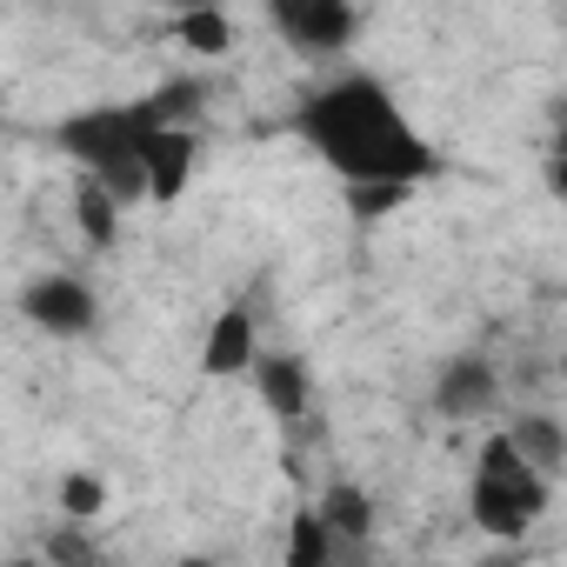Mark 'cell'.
I'll list each match as a JSON object with an SVG mask.
<instances>
[{"instance_id": "1", "label": "cell", "mask_w": 567, "mask_h": 567, "mask_svg": "<svg viewBox=\"0 0 567 567\" xmlns=\"http://www.w3.org/2000/svg\"><path fill=\"white\" fill-rule=\"evenodd\" d=\"M295 127L321 147V161L341 174V187H421L441 174V154L427 134L408 127L394 94L374 74H341L328 81Z\"/></svg>"}, {"instance_id": "2", "label": "cell", "mask_w": 567, "mask_h": 567, "mask_svg": "<svg viewBox=\"0 0 567 567\" xmlns=\"http://www.w3.org/2000/svg\"><path fill=\"white\" fill-rule=\"evenodd\" d=\"M467 514H474L481 534H501V540H520L547 514V481L520 461V447L507 441V427L481 441L474 487H467Z\"/></svg>"}, {"instance_id": "3", "label": "cell", "mask_w": 567, "mask_h": 567, "mask_svg": "<svg viewBox=\"0 0 567 567\" xmlns=\"http://www.w3.org/2000/svg\"><path fill=\"white\" fill-rule=\"evenodd\" d=\"M147 141H154V134H147V121H141L134 101H114V107L101 101V107H81V114L54 121V147H61L81 174H114V167L141 161Z\"/></svg>"}, {"instance_id": "4", "label": "cell", "mask_w": 567, "mask_h": 567, "mask_svg": "<svg viewBox=\"0 0 567 567\" xmlns=\"http://www.w3.org/2000/svg\"><path fill=\"white\" fill-rule=\"evenodd\" d=\"M21 321H34L48 341H81L101 321V295L87 288L81 274L48 267V274H34L28 288H21Z\"/></svg>"}, {"instance_id": "5", "label": "cell", "mask_w": 567, "mask_h": 567, "mask_svg": "<svg viewBox=\"0 0 567 567\" xmlns=\"http://www.w3.org/2000/svg\"><path fill=\"white\" fill-rule=\"evenodd\" d=\"M267 21L295 54H348L361 34V14L348 0H267Z\"/></svg>"}, {"instance_id": "6", "label": "cell", "mask_w": 567, "mask_h": 567, "mask_svg": "<svg viewBox=\"0 0 567 567\" xmlns=\"http://www.w3.org/2000/svg\"><path fill=\"white\" fill-rule=\"evenodd\" d=\"M494 408H501V374H494V361L454 354V361L434 374V414H441V421H481V414H494Z\"/></svg>"}, {"instance_id": "7", "label": "cell", "mask_w": 567, "mask_h": 567, "mask_svg": "<svg viewBox=\"0 0 567 567\" xmlns=\"http://www.w3.org/2000/svg\"><path fill=\"white\" fill-rule=\"evenodd\" d=\"M260 361V334H254V315L247 308H220L207 341H200V374L214 381H234V374H254Z\"/></svg>"}, {"instance_id": "8", "label": "cell", "mask_w": 567, "mask_h": 567, "mask_svg": "<svg viewBox=\"0 0 567 567\" xmlns=\"http://www.w3.org/2000/svg\"><path fill=\"white\" fill-rule=\"evenodd\" d=\"M247 381H254V394H260V408L274 421H301L308 401H315V374H308L301 354H260Z\"/></svg>"}, {"instance_id": "9", "label": "cell", "mask_w": 567, "mask_h": 567, "mask_svg": "<svg viewBox=\"0 0 567 567\" xmlns=\"http://www.w3.org/2000/svg\"><path fill=\"white\" fill-rule=\"evenodd\" d=\"M141 161H147V194L167 207V200H181V194H187V181H194L200 134H194V127H167V134H154V141L141 147Z\"/></svg>"}, {"instance_id": "10", "label": "cell", "mask_w": 567, "mask_h": 567, "mask_svg": "<svg viewBox=\"0 0 567 567\" xmlns=\"http://www.w3.org/2000/svg\"><path fill=\"white\" fill-rule=\"evenodd\" d=\"M121 214H127V207H121L94 174L74 181V227H81V240H87L94 254H114V247H121Z\"/></svg>"}, {"instance_id": "11", "label": "cell", "mask_w": 567, "mask_h": 567, "mask_svg": "<svg viewBox=\"0 0 567 567\" xmlns=\"http://www.w3.org/2000/svg\"><path fill=\"white\" fill-rule=\"evenodd\" d=\"M200 101H207V81L181 74V81H161L154 94H141L134 107H141V121H147V134H167V127H194Z\"/></svg>"}, {"instance_id": "12", "label": "cell", "mask_w": 567, "mask_h": 567, "mask_svg": "<svg viewBox=\"0 0 567 567\" xmlns=\"http://www.w3.org/2000/svg\"><path fill=\"white\" fill-rule=\"evenodd\" d=\"M507 441L520 447V461H527L540 481H554V474L567 467V427H560L554 414H520V421L507 427Z\"/></svg>"}, {"instance_id": "13", "label": "cell", "mask_w": 567, "mask_h": 567, "mask_svg": "<svg viewBox=\"0 0 567 567\" xmlns=\"http://www.w3.org/2000/svg\"><path fill=\"white\" fill-rule=\"evenodd\" d=\"M321 520L334 527V540H341V547H361V540L374 534V501H368L354 481H334V487L321 494Z\"/></svg>"}, {"instance_id": "14", "label": "cell", "mask_w": 567, "mask_h": 567, "mask_svg": "<svg viewBox=\"0 0 567 567\" xmlns=\"http://www.w3.org/2000/svg\"><path fill=\"white\" fill-rule=\"evenodd\" d=\"M334 554H341V540L321 520V507H301L288 527V567H334Z\"/></svg>"}, {"instance_id": "15", "label": "cell", "mask_w": 567, "mask_h": 567, "mask_svg": "<svg viewBox=\"0 0 567 567\" xmlns=\"http://www.w3.org/2000/svg\"><path fill=\"white\" fill-rule=\"evenodd\" d=\"M174 41H181L187 54H227V48H234V21H227L220 8H181V14H174Z\"/></svg>"}, {"instance_id": "16", "label": "cell", "mask_w": 567, "mask_h": 567, "mask_svg": "<svg viewBox=\"0 0 567 567\" xmlns=\"http://www.w3.org/2000/svg\"><path fill=\"white\" fill-rule=\"evenodd\" d=\"M54 501H61V514L68 520H101L107 514V481L101 474H61V487H54Z\"/></svg>"}, {"instance_id": "17", "label": "cell", "mask_w": 567, "mask_h": 567, "mask_svg": "<svg viewBox=\"0 0 567 567\" xmlns=\"http://www.w3.org/2000/svg\"><path fill=\"white\" fill-rule=\"evenodd\" d=\"M41 560H48V567H94L101 554H94V540H87V527H81V520H61V534H48Z\"/></svg>"}, {"instance_id": "18", "label": "cell", "mask_w": 567, "mask_h": 567, "mask_svg": "<svg viewBox=\"0 0 567 567\" xmlns=\"http://www.w3.org/2000/svg\"><path fill=\"white\" fill-rule=\"evenodd\" d=\"M341 194H348V214L354 220H388L394 207H408L414 187H341Z\"/></svg>"}, {"instance_id": "19", "label": "cell", "mask_w": 567, "mask_h": 567, "mask_svg": "<svg viewBox=\"0 0 567 567\" xmlns=\"http://www.w3.org/2000/svg\"><path fill=\"white\" fill-rule=\"evenodd\" d=\"M547 194L567 200V141H554V154H547Z\"/></svg>"}, {"instance_id": "20", "label": "cell", "mask_w": 567, "mask_h": 567, "mask_svg": "<svg viewBox=\"0 0 567 567\" xmlns=\"http://www.w3.org/2000/svg\"><path fill=\"white\" fill-rule=\"evenodd\" d=\"M174 567H220V560H207V554H187V560H174Z\"/></svg>"}, {"instance_id": "21", "label": "cell", "mask_w": 567, "mask_h": 567, "mask_svg": "<svg viewBox=\"0 0 567 567\" xmlns=\"http://www.w3.org/2000/svg\"><path fill=\"white\" fill-rule=\"evenodd\" d=\"M8 567H48V560H8Z\"/></svg>"}, {"instance_id": "22", "label": "cell", "mask_w": 567, "mask_h": 567, "mask_svg": "<svg viewBox=\"0 0 567 567\" xmlns=\"http://www.w3.org/2000/svg\"><path fill=\"white\" fill-rule=\"evenodd\" d=\"M560 381H567V354H560Z\"/></svg>"}]
</instances>
